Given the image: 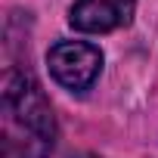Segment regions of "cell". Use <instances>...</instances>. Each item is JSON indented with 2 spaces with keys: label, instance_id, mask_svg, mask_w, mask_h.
<instances>
[{
  "label": "cell",
  "instance_id": "cell-1",
  "mask_svg": "<svg viewBox=\"0 0 158 158\" xmlns=\"http://www.w3.org/2000/svg\"><path fill=\"white\" fill-rule=\"evenodd\" d=\"M56 143V118L28 71L10 68L0 90V158H47Z\"/></svg>",
  "mask_w": 158,
  "mask_h": 158
},
{
  "label": "cell",
  "instance_id": "cell-2",
  "mask_svg": "<svg viewBox=\"0 0 158 158\" xmlns=\"http://www.w3.org/2000/svg\"><path fill=\"white\" fill-rule=\"evenodd\" d=\"M47 65L53 81L71 93H84L102 71V50L87 40H59L47 53Z\"/></svg>",
  "mask_w": 158,
  "mask_h": 158
},
{
  "label": "cell",
  "instance_id": "cell-3",
  "mask_svg": "<svg viewBox=\"0 0 158 158\" xmlns=\"http://www.w3.org/2000/svg\"><path fill=\"white\" fill-rule=\"evenodd\" d=\"M136 13V0H74L68 10V25L84 34H109L127 28Z\"/></svg>",
  "mask_w": 158,
  "mask_h": 158
},
{
  "label": "cell",
  "instance_id": "cell-4",
  "mask_svg": "<svg viewBox=\"0 0 158 158\" xmlns=\"http://www.w3.org/2000/svg\"><path fill=\"white\" fill-rule=\"evenodd\" d=\"M77 158H99V155H77Z\"/></svg>",
  "mask_w": 158,
  "mask_h": 158
}]
</instances>
